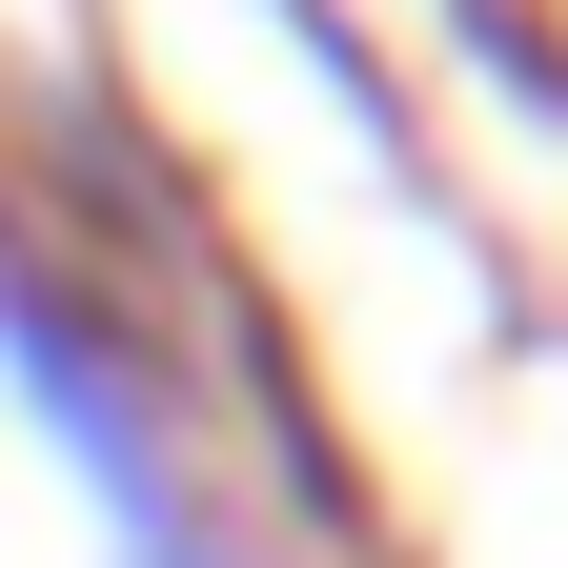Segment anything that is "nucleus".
<instances>
[{
    "label": "nucleus",
    "instance_id": "nucleus-1",
    "mask_svg": "<svg viewBox=\"0 0 568 568\" xmlns=\"http://www.w3.org/2000/svg\"><path fill=\"white\" fill-rule=\"evenodd\" d=\"M406 82L467 102L487 142H528V163H568V0H386Z\"/></svg>",
    "mask_w": 568,
    "mask_h": 568
}]
</instances>
